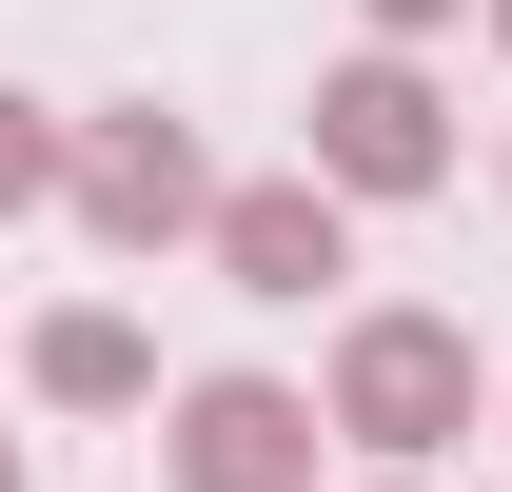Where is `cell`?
Listing matches in <instances>:
<instances>
[{
  "label": "cell",
  "mask_w": 512,
  "mask_h": 492,
  "mask_svg": "<svg viewBox=\"0 0 512 492\" xmlns=\"http://www.w3.org/2000/svg\"><path fill=\"white\" fill-rule=\"evenodd\" d=\"M316 414L375 453V473H434L453 433L493 414V355H473V315L434 296H375V315H335V374H316Z\"/></svg>",
  "instance_id": "obj_1"
},
{
  "label": "cell",
  "mask_w": 512,
  "mask_h": 492,
  "mask_svg": "<svg viewBox=\"0 0 512 492\" xmlns=\"http://www.w3.org/2000/svg\"><path fill=\"white\" fill-rule=\"evenodd\" d=\"M335 414L296 374H178L158 394V492H316Z\"/></svg>",
  "instance_id": "obj_2"
},
{
  "label": "cell",
  "mask_w": 512,
  "mask_h": 492,
  "mask_svg": "<svg viewBox=\"0 0 512 492\" xmlns=\"http://www.w3.org/2000/svg\"><path fill=\"white\" fill-rule=\"evenodd\" d=\"M296 158H316L335 197H434V178H453V99H434V60H414V40L335 60L316 119H296Z\"/></svg>",
  "instance_id": "obj_3"
},
{
  "label": "cell",
  "mask_w": 512,
  "mask_h": 492,
  "mask_svg": "<svg viewBox=\"0 0 512 492\" xmlns=\"http://www.w3.org/2000/svg\"><path fill=\"white\" fill-rule=\"evenodd\" d=\"M60 217L99 256H178L197 217H217V158H197L158 99H119V119H79V178H60Z\"/></svg>",
  "instance_id": "obj_4"
},
{
  "label": "cell",
  "mask_w": 512,
  "mask_h": 492,
  "mask_svg": "<svg viewBox=\"0 0 512 492\" xmlns=\"http://www.w3.org/2000/svg\"><path fill=\"white\" fill-rule=\"evenodd\" d=\"M197 256H217V296H256V315H296V296H335L355 276V197L296 158V178H217V217H197Z\"/></svg>",
  "instance_id": "obj_5"
},
{
  "label": "cell",
  "mask_w": 512,
  "mask_h": 492,
  "mask_svg": "<svg viewBox=\"0 0 512 492\" xmlns=\"http://www.w3.org/2000/svg\"><path fill=\"white\" fill-rule=\"evenodd\" d=\"M20 374H40V414H158V335H138L119 296H60L20 335Z\"/></svg>",
  "instance_id": "obj_6"
},
{
  "label": "cell",
  "mask_w": 512,
  "mask_h": 492,
  "mask_svg": "<svg viewBox=\"0 0 512 492\" xmlns=\"http://www.w3.org/2000/svg\"><path fill=\"white\" fill-rule=\"evenodd\" d=\"M60 178H79V119H40V99L0 79V237H20V217H60Z\"/></svg>",
  "instance_id": "obj_7"
},
{
  "label": "cell",
  "mask_w": 512,
  "mask_h": 492,
  "mask_svg": "<svg viewBox=\"0 0 512 492\" xmlns=\"http://www.w3.org/2000/svg\"><path fill=\"white\" fill-rule=\"evenodd\" d=\"M355 20H375V40H434V20H473V0H355Z\"/></svg>",
  "instance_id": "obj_8"
},
{
  "label": "cell",
  "mask_w": 512,
  "mask_h": 492,
  "mask_svg": "<svg viewBox=\"0 0 512 492\" xmlns=\"http://www.w3.org/2000/svg\"><path fill=\"white\" fill-rule=\"evenodd\" d=\"M0 492H40V473H20V433H0Z\"/></svg>",
  "instance_id": "obj_9"
},
{
  "label": "cell",
  "mask_w": 512,
  "mask_h": 492,
  "mask_svg": "<svg viewBox=\"0 0 512 492\" xmlns=\"http://www.w3.org/2000/svg\"><path fill=\"white\" fill-rule=\"evenodd\" d=\"M473 20H493V60H512V0H473Z\"/></svg>",
  "instance_id": "obj_10"
},
{
  "label": "cell",
  "mask_w": 512,
  "mask_h": 492,
  "mask_svg": "<svg viewBox=\"0 0 512 492\" xmlns=\"http://www.w3.org/2000/svg\"><path fill=\"white\" fill-rule=\"evenodd\" d=\"M375 492H434V473H375Z\"/></svg>",
  "instance_id": "obj_11"
},
{
  "label": "cell",
  "mask_w": 512,
  "mask_h": 492,
  "mask_svg": "<svg viewBox=\"0 0 512 492\" xmlns=\"http://www.w3.org/2000/svg\"><path fill=\"white\" fill-rule=\"evenodd\" d=\"M493 178H512V158H493Z\"/></svg>",
  "instance_id": "obj_12"
}]
</instances>
